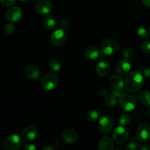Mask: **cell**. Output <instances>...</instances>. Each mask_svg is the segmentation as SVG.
<instances>
[{
	"label": "cell",
	"instance_id": "cell-1",
	"mask_svg": "<svg viewBox=\"0 0 150 150\" xmlns=\"http://www.w3.org/2000/svg\"><path fill=\"white\" fill-rule=\"evenodd\" d=\"M144 82V77L140 70H135L129 73L126 79V89L130 92H136L141 89Z\"/></svg>",
	"mask_w": 150,
	"mask_h": 150
},
{
	"label": "cell",
	"instance_id": "cell-2",
	"mask_svg": "<svg viewBox=\"0 0 150 150\" xmlns=\"http://www.w3.org/2000/svg\"><path fill=\"white\" fill-rule=\"evenodd\" d=\"M119 43L114 38H106L100 44V51L106 56H112L119 51Z\"/></svg>",
	"mask_w": 150,
	"mask_h": 150
},
{
	"label": "cell",
	"instance_id": "cell-3",
	"mask_svg": "<svg viewBox=\"0 0 150 150\" xmlns=\"http://www.w3.org/2000/svg\"><path fill=\"white\" fill-rule=\"evenodd\" d=\"M120 107L126 111H132L136 106V100L133 96L127 93L122 94L119 98Z\"/></svg>",
	"mask_w": 150,
	"mask_h": 150
},
{
	"label": "cell",
	"instance_id": "cell-4",
	"mask_svg": "<svg viewBox=\"0 0 150 150\" xmlns=\"http://www.w3.org/2000/svg\"><path fill=\"white\" fill-rule=\"evenodd\" d=\"M21 145V139L16 134L7 136L2 142L3 148L6 150H18L20 149Z\"/></svg>",
	"mask_w": 150,
	"mask_h": 150
},
{
	"label": "cell",
	"instance_id": "cell-5",
	"mask_svg": "<svg viewBox=\"0 0 150 150\" xmlns=\"http://www.w3.org/2000/svg\"><path fill=\"white\" fill-rule=\"evenodd\" d=\"M59 83V78L52 73H48L42 77L41 86L45 91H51L55 89Z\"/></svg>",
	"mask_w": 150,
	"mask_h": 150
},
{
	"label": "cell",
	"instance_id": "cell-6",
	"mask_svg": "<svg viewBox=\"0 0 150 150\" xmlns=\"http://www.w3.org/2000/svg\"><path fill=\"white\" fill-rule=\"evenodd\" d=\"M136 136L142 142H147L150 140V125L144 122L138 127Z\"/></svg>",
	"mask_w": 150,
	"mask_h": 150
},
{
	"label": "cell",
	"instance_id": "cell-7",
	"mask_svg": "<svg viewBox=\"0 0 150 150\" xmlns=\"http://www.w3.org/2000/svg\"><path fill=\"white\" fill-rule=\"evenodd\" d=\"M129 138V133L127 129L122 126H118L116 127L113 133V139L114 142L119 144H122L127 142Z\"/></svg>",
	"mask_w": 150,
	"mask_h": 150
},
{
	"label": "cell",
	"instance_id": "cell-8",
	"mask_svg": "<svg viewBox=\"0 0 150 150\" xmlns=\"http://www.w3.org/2000/svg\"><path fill=\"white\" fill-rule=\"evenodd\" d=\"M67 39V33L64 29H59L54 31L50 37V41L54 46H59L62 45Z\"/></svg>",
	"mask_w": 150,
	"mask_h": 150
},
{
	"label": "cell",
	"instance_id": "cell-9",
	"mask_svg": "<svg viewBox=\"0 0 150 150\" xmlns=\"http://www.w3.org/2000/svg\"><path fill=\"white\" fill-rule=\"evenodd\" d=\"M114 125V121L113 118L109 116H103L99 121V129L103 133L108 134L111 130Z\"/></svg>",
	"mask_w": 150,
	"mask_h": 150
},
{
	"label": "cell",
	"instance_id": "cell-10",
	"mask_svg": "<svg viewBox=\"0 0 150 150\" xmlns=\"http://www.w3.org/2000/svg\"><path fill=\"white\" fill-rule=\"evenodd\" d=\"M23 16V11L19 7H12L6 12V18L10 23H16L20 21Z\"/></svg>",
	"mask_w": 150,
	"mask_h": 150
},
{
	"label": "cell",
	"instance_id": "cell-11",
	"mask_svg": "<svg viewBox=\"0 0 150 150\" xmlns=\"http://www.w3.org/2000/svg\"><path fill=\"white\" fill-rule=\"evenodd\" d=\"M53 8L52 4L47 0H40L35 5V10L39 14L47 15Z\"/></svg>",
	"mask_w": 150,
	"mask_h": 150
},
{
	"label": "cell",
	"instance_id": "cell-12",
	"mask_svg": "<svg viewBox=\"0 0 150 150\" xmlns=\"http://www.w3.org/2000/svg\"><path fill=\"white\" fill-rule=\"evenodd\" d=\"M38 135V130L36 127L33 125H29L25 127L24 130L22 132V139L26 142H30L36 139Z\"/></svg>",
	"mask_w": 150,
	"mask_h": 150
},
{
	"label": "cell",
	"instance_id": "cell-13",
	"mask_svg": "<svg viewBox=\"0 0 150 150\" xmlns=\"http://www.w3.org/2000/svg\"><path fill=\"white\" fill-rule=\"evenodd\" d=\"M130 70H131V64L126 59L120 60L116 65V70L118 74L121 76H126L130 73Z\"/></svg>",
	"mask_w": 150,
	"mask_h": 150
},
{
	"label": "cell",
	"instance_id": "cell-14",
	"mask_svg": "<svg viewBox=\"0 0 150 150\" xmlns=\"http://www.w3.org/2000/svg\"><path fill=\"white\" fill-rule=\"evenodd\" d=\"M62 139L67 144H72L77 142L79 139V135L75 130L72 129H67L63 132Z\"/></svg>",
	"mask_w": 150,
	"mask_h": 150
},
{
	"label": "cell",
	"instance_id": "cell-15",
	"mask_svg": "<svg viewBox=\"0 0 150 150\" xmlns=\"http://www.w3.org/2000/svg\"><path fill=\"white\" fill-rule=\"evenodd\" d=\"M110 85L113 89L119 91H122L124 89L125 83L123 81L122 78L119 75H113L110 78Z\"/></svg>",
	"mask_w": 150,
	"mask_h": 150
},
{
	"label": "cell",
	"instance_id": "cell-16",
	"mask_svg": "<svg viewBox=\"0 0 150 150\" xmlns=\"http://www.w3.org/2000/svg\"><path fill=\"white\" fill-rule=\"evenodd\" d=\"M111 71V65L109 62L105 60H102L100 62L96 67V72L99 76H105Z\"/></svg>",
	"mask_w": 150,
	"mask_h": 150
},
{
	"label": "cell",
	"instance_id": "cell-17",
	"mask_svg": "<svg viewBox=\"0 0 150 150\" xmlns=\"http://www.w3.org/2000/svg\"><path fill=\"white\" fill-rule=\"evenodd\" d=\"M114 148V142L109 136H103L98 143V149L100 150H113Z\"/></svg>",
	"mask_w": 150,
	"mask_h": 150
},
{
	"label": "cell",
	"instance_id": "cell-18",
	"mask_svg": "<svg viewBox=\"0 0 150 150\" xmlns=\"http://www.w3.org/2000/svg\"><path fill=\"white\" fill-rule=\"evenodd\" d=\"M84 56L89 59H96L100 56V50L95 45H89L84 49Z\"/></svg>",
	"mask_w": 150,
	"mask_h": 150
},
{
	"label": "cell",
	"instance_id": "cell-19",
	"mask_svg": "<svg viewBox=\"0 0 150 150\" xmlns=\"http://www.w3.org/2000/svg\"><path fill=\"white\" fill-rule=\"evenodd\" d=\"M26 74L32 80H38L40 77V70L37 66L29 65L26 69Z\"/></svg>",
	"mask_w": 150,
	"mask_h": 150
},
{
	"label": "cell",
	"instance_id": "cell-20",
	"mask_svg": "<svg viewBox=\"0 0 150 150\" xmlns=\"http://www.w3.org/2000/svg\"><path fill=\"white\" fill-rule=\"evenodd\" d=\"M139 100L142 105L146 107H150V92L144 91L139 95Z\"/></svg>",
	"mask_w": 150,
	"mask_h": 150
},
{
	"label": "cell",
	"instance_id": "cell-21",
	"mask_svg": "<svg viewBox=\"0 0 150 150\" xmlns=\"http://www.w3.org/2000/svg\"><path fill=\"white\" fill-rule=\"evenodd\" d=\"M44 26L49 30L55 29V27L57 26V21H56L55 18L52 16H47L44 20Z\"/></svg>",
	"mask_w": 150,
	"mask_h": 150
},
{
	"label": "cell",
	"instance_id": "cell-22",
	"mask_svg": "<svg viewBox=\"0 0 150 150\" xmlns=\"http://www.w3.org/2000/svg\"><path fill=\"white\" fill-rule=\"evenodd\" d=\"M101 117V111L97 109H92L88 111L86 118L90 122H95L99 120Z\"/></svg>",
	"mask_w": 150,
	"mask_h": 150
},
{
	"label": "cell",
	"instance_id": "cell-23",
	"mask_svg": "<svg viewBox=\"0 0 150 150\" xmlns=\"http://www.w3.org/2000/svg\"><path fill=\"white\" fill-rule=\"evenodd\" d=\"M117 103V98L113 94L108 95L105 98V104L108 107H114Z\"/></svg>",
	"mask_w": 150,
	"mask_h": 150
},
{
	"label": "cell",
	"instance_id": "cell-24",
	"mask_svg": "<svg viewBox=\"0 0 150 150\" xmlns=\"http://www.w3.org/2000/svg\"><path fill=\"white\" fill-rule=\"evenodd\" d=\"M48 67L51 70L54 72H59L61 70V64L56 59H52L48 62Z\"/></svg>",
	"mask_w": 150,
	"mask_h": 150
},
{
	"label": "cell",
	"instance_id": "cell-25",
	"mask_svg": "<svg viewBox=\"0 0 150 150\" xmlns=\"http://www.w3.org/2000/svg\"><path fill=\"white\" fill-rule=\"evenodd\" d=\"M137 33L142 38H148L149 36V31L145 26H139L137 29Z\"/></svg>",
	"mask_w": 150,
	"mask_h": 150
},
{
	"label": "cell",
	"instance_id": "cell-26",
	"mask_svg": "<svg viewBox=\"0 0 150 150\" xmlns=\"http://www.w3.org/2000/svg\"><path fill=\"white\" fill-rule=\"evenodd\" d=\"M120 122L122 126L128 125L131 122V117L127 114H123L120 117Z\"/></svg>",
	"mask_w": 150,
	"mask_h": 150
},
{
	"label": "cell",
	"instance_id": "cell-27",
	"mask_svg": "<svg viewBox=\"0 0 150 150\" xmlns=\"http://www.w3.org/2000/svg\"><path fill=\"white\" fill-rule=\"evenodd\" d=\"M133 54H134V52H133V49L130 48H127L123 51L122 57L126 60L130 59L133 57Z\"/></svg>",
	"mask_w": 150,
	"mask_h": 150
},
{
	"label": "cell",
	"instance_id": "cell-28",
	"mask_svg": "<svg viewBox=\"0 0 150 150\" xmlns=\"http://www.w3.org/2000/svg\"><path fill=\"white\" fill-rule=\"evenodd\" d=\"M15 27L11 23H7L4 26V32L7 35H11L14 33Z\"/></svg>",
	"mask_w": 150,
	"mask_h": 150
},
{
	"label": "cell",
	"instance_id": "cell-29",
	"mask_svg": "<svg viewBox=\"0 0 150 150\" xmlns=\"http://www.w3.org/2000/svg\"><path fill=\"white\" fill-rule=\"evenodd\" d=\"M141 48L142 50L145 53L150 54V40H146L143 41L141 45Z\"/></svg>",
	"mask_w": 150,
	"mask_h": 150
},
{
	"label": "cell",
	"instance_id": "cell-30",
	"mask_svg": "<svg viewBox=\"0 0 150 150\" xmlns=\"http://www.w3.org/2000/svg\"><path fill=\"white\" fill-rule=\"evenodd\" d=\"M70 21H69L67 18H63L60 21L59 26L62 29H68L69 26H70Z\"/></svg>",
	"mask_w": 150,
	"mask_h": 150
},
{
	"label": "cell",
	"instance_id": "cell-31",
	"mask_svg": "<svg viewBox=\"0 0 150 150\" xmlns=\"http://www.w3.org/2000/svg\"><path fill=\"white\" fill-rule=\"evenodd\" d=\"M16 2V0H0V3L4 7H11Z\"/></svg>",
	"mask_w": 150,
	"mask_h": 150
},
{
	"label": "cell",
	"instance_id": "cell-32",
	"mask_svg": "<svg viewBox=\"0 0 150 150\" xmlns=\"http://www.w3.org/2000/svg\"><path fill=\"white\" fill-rule=\"evenodd\" d=\"M139 148V144H138L137 142H131L127 145L126 146V149L127 150H136Z\"/></svg>",
	"mask_w": 150,
	"mask_h": 150
},
{
	"label": "cell",
	"instance_id": "cell-33",
	"mask_svg": "<svg viewBox=\"0 0 150 150\" xmlns=\"http://www.w3.org/2000/svg\"><path fill=\"white\" fill-rule=\"evenodd\" d=\"M140 71L142 72L143 76H145L146 78H150V68L149 67H142L140 69Z\"/></svg>",
	"mask_w": 150,
	"mask_h": 150
},
{
	"label": "cell",
	"instance_id": "cell-34",
	"mask_svg": "<svg viewBox=\"0 0 150 150\" xmlns=\"http://www.w3.org/2000/svg\"><path fill=\"white\" fill-rule=\"evenodd\" d=\"M23 149L25 150H35L37 149V147L33 145L32 144H25L23 146Z\"/></svg>",
	"mask_w": 150,
	"mask_h": 150
},
{
	"label": "cell",
	"instance_id": "cell-35",
	"mask_svg": "<svg viewBox=\"0 0 150 150\" xmlns=\"http://www.w3.org/2000/svg\"><path fill=\"white\" fill-rule=\"evenodd\" d=\"M111 94H113L114 95H115L117 98H119L120 97V95H122V91H119V90H115V89H113L111 91Z\"/></svg>",
	"mask_w": 150,
	"mask_h": 150
},
{
	"label": "cell",
	"instance_id": "cell-36",
	"mask_svg": "<svg viewBox=\"0 0 150 150\" xmlns=\"http://www.w3.org/2000/svg\"><path fill=\"white\" fill-rule=\"evenodd\" d=\"M42 150H55V148L51 145H48V146H45V147L42 148Z\"/></svg>",
	"mask_w": 150,
	"mask_h": 150
},
{
	"label": "cell",
	"instance_id": "cell-37",
	"mask_svg": "<svg viewBox=\"0 0 150 150\" xmlns=\"http://www.w3.org/2000/svg\"><path fill=\"white\" fill-rule=\"evenodd\" d=\"M100 95L103 97H106L108 95V90H106V89H102L100 92Z\"/></svg>",
	"mask_w": 150,
	"mask_h": 150
},
{
	"label": "cell",
	"instance_id": "cell-38",
	"mask_svg": "<svg viewBox=\"0 0 150 150\" xmlns=\"http://www.w3.org/2000/svg\"><path fill=\"white\" fill-rule=\"evenodd\" d=\"M140 149H142V150H149V149H150V146H147V145H142V146H140Z\"/></svg>",
	"mask_w": 150,
	"mask_h": 150
},
{
	"label": "cell",
	"instance_id": "cell-39",
	"mask_svg": "<svg viewBox=\"0 0 150 150\" xmlns=\"http://www.w3.org/2000/svg\"><path fill=\"white\" fill-rule=\"evenodd\" d=\"M142 1H143V3L145 5L150 7V0H142Z\"/></svg>",
	"mask_w": 150,
	"mask_h": 150
},
{
	"label": "cell",
	"instance_id": "cell-40",
	"mask_svg": "<svg viewBox=\"0 0 150 150\" xmlns=\"http://www.w3.org/2000/svg\"><path fill=\"white\" fill-rule=\"evenodd\" d=\"M146 116H147L148 117H150V108H149V109H148L147 111H146Z\"/></svg>",
	"mask_w": 150,
	"mask_h": 150
},
{
	"label": "cell",
	"instance_id": "cell-41",
	"mask_svg": "<svg viewBox=\"0 0 150 150\" xmlns=\"http://www.w3.org/2000/svg\"><path fill=\"white\" fill-rule=\"evenodd\" d=\"M21 1H27V0H21Z\"/></svg>",
	"mask_w": 150,
	"mask_h": 150
},
{
	"label": "cell",
	"instance_id": "cell-42",
	"mask_svg": "<svg viewBox=\"0 0 150 150\" xmlns=\"http://www.w3.org/2000/svg\"><path fill=\"white\" fill-rule=\"evenodd\" d=\"M149 146H150V144H149Z\"/></svg>",
	"mask_w": 150,
	"mask_h": 150
}]
</instances>
